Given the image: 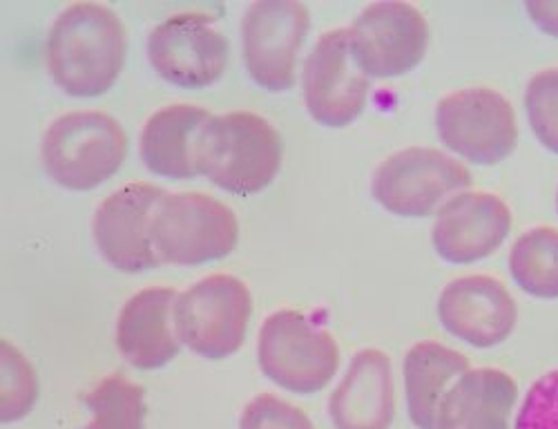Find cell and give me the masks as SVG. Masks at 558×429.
Segmentation results:
<instances>
[{"label":"cell","instance_id":"cell-1","mask_svg":"<svg viewBox=\"0 0 558 429\" xmlns=\"http://www.w3.org/2000/svg\"><path fill=\"white\" fill-rule=\"evenodd\" d=\"M128 52L125 27L104 3L65 8L48 34V70L70 97H99L119 79Z\"/></svg>","mask_w":558,"mask_h":429},{"label":"cell","instance_id":"cell-15","mask_svg":"<svg viewBox=\"0 0 558 429\" xmlns=\"http://www.w3.org/2000/svg\"><path fill=\"white\" fill-rule=\"evenodd\" d=\"M511 224L514 217L498 195L462 190L436 213L432 245L449 264H474L505 245Z\"/></svg>","mask_w":558,"mask_h":429},{"label":"cell","instance_id":"cell-24","mask_svg":"<svg viewBox=\"0 0 558 429\" xmlns=\"http://www.w3.org/2000/svg\"><path fill=\"white\" fill-rule=\"evenodd\" d=\"M525 110L541 146L558 155V68L532 76L525 90Z\"/></svg>","mask_w":558,"mask_h":429},{"label":"cell","instance_id":"cell-6","mask_svg":"<svg viewBox=\"0 0 558 429\" xmlns=\"http://www.w3.org/2000/svg\"><path fill=\"white\" fill-rule=\"evenodd\" d=\"M253 296L244 279L213 273L179 294L174 326L179 341L206 360L238 354L246 341Z\"/></svg>","mask_w":558,"mask_h":429},{"label":"cell","instance_id":"cell-19","mask_svg":"<svg viewBox=\"0 0 558 429\" xmlns=\"http://www.w3.org/2000/svg\"><path fill=\"white\" fill-rule=\"evenodd\" d=\"M210 117L197 104H170L153 112L138 136V153L148 170L177 181L197 177L195 139Z\"/></svg>","mask_w":558,"mask_h":429},{"label":"cell","instance_id":"cell-8","mask_svg":"<svg viewBox=\"0 0 558 429\" xmlns=\"http://www.w3.org/2000/svg\"><path fill=\"white\" fill-rule=\"evenodd\" d=\"M472 172L438 148L411 146L389 155L374 172V200L398 217H429L451 195L472 188Z\"/></svg>","mask_w":558,"mask_h":429},{"label":"cell","instance_id":"cell-17","mask_svg":"<svg viewBox=\"0 0 558 429\" xmlns=\"http://www.w3.org/2000/svg\"><path fill=\"white\" fill-rule=\"evenodd\" d=\"M336 429H389L396 418V385L391 356L362 349L329 398Z\"/></svg>","mask_w":558,"mask_h":429},{"label":"cell","instance_id":"cell-21","mask_svg":"<svg viewBox=\"0 0 558 429\" xmlns=\"http://www.w3.org/2000/svg\"><path fill=\"white\" fill-rule=\"evenodd\" d=\"M509 273L532 298L558 300V230L536 226L523 233L509 251Z\"/></svg>","mask_w":558,"mask_h":429},{"label":"cell","instance_id":"cell-3","mask_svg":"<svg viewBox=\"0 0 558 429\" xmlns=\"http://www.w3.org/2000/svg\"><path fill=\"white\" fill-rule=\"evenodd\" d=\"M123 126L101 110H72L54 119L40 141V162L57 183L92 190L108 181L125 162Z\"/></svg>","mask_w":558,"mask_h":429},{"label":"cell","instance_id":"cell-2","mask_svg":"<svg viewBox=\"0 0 558 429\" xmlns=\"http://www.w3.org/2000/svg\"><path fill=\"white\" fill-rule=\"evenodd\" d=\"M284 141L262 115L235 110L210 117L195 139V164L232 195H255L268 188L282 168Z\"/></svg>","mask_w":558,"mask_h":429},{"label":"cell","instance_id":"cell-5","mask_svg":"<svg viewBox=\"0 0 558 429\" xmlns=\"http://www.w3.org/2000/svg\"><path fill=\"white\" fill-rule=\"evenodd\" d=\"M150 237L161 264L197 266L235 251L240 222L208 193H168L153 215Z\"/></svg>","mask_w":558,"mask_h":429},{"label":"cell","instance_id":"cell-11","mask_svg":"<svg viewBox=\"0 0 558 429\" xmlns=\"http://www.w3.org/2000/svg\"><path fill=\"white\" fill-rule=\"evenodd\" d=\"M228 55L226 34L202 12L172 14L148 36V59L155 72L185 90L213 85L226 72Z\"/></svg>","mask_w":558,"mask_h":429},{"label":"cell","instance_id":"cell-27","mask_svg":"<svg viewBox=\"0 0 558 429\" xmlns=\"http://www.w3.org/2000/svg\"><path fill=\"white\" fill-rule=\"evenodd\" d=\"M527 12L536 27L545 34L558 38V0H541V3H527Z\"/></svg>","mask_w":558,"mask_h":429},{"label":"cell","instance_id":"cell-18","mask_svg":"<svg viewBox=\"0 0 558 429\" xmlns=\"http://www.w3.org/2000/svg\"><path fill=\"white\" fill-rule=\"evenodd\" d=\"M517 401L519 385L507 371L470 369L442 396L438 429H509Z\"/></svg>","mask_w":558,"mask_h":429},{"label":"cell","instance_id":"cell-16","mask_svg":"<svg viewBox=\"0 0 558 429\" xmlns=\"http://www.w3.org/2000/svg\"><path fill=\"white\" fill-rule=\"evenodd\" d=\"M177 298L172 286H148L121 307L117 347L132 367L150 371L177 358L181 349L174 326Z\"/></svg>","mask_w":558,"mask_h":429},{"label":"cell","instance_id":"cell-23","mask_svg":"<svg viewBox=\"0 0 558 429\" xmlns=\"http://www.w3.org/2000/svg\"><path fill=\"white\" fill-rule=\"evenodd\" d=\"M0 365H3V398H0V420L14 422L29 414L38 396V380L27 358L10 343L0 341Z\"/></svg>","mask_w":558,"mask_h":429},{"label":"cell","instance_id":"cell-26","mask_svg":"<svg viewBox=\"0 0 558 429\" xmlns=\"http://www.w3.org/2000/svg\"><path fill=\"white\" fill-rule=\"evenodd\" d=\"M514 429H558V369L543 373L527 390Z\"/></svg>","mask_w":558,"mask_h":429},{"label":"cell","instance_id":"cell-4","mask_svg":"<svg viewBox=\"0 0 558 429\" xmlns=\"http://www.w3.org/2000/svg\"><path fill=\"white\" fill-rule=\"evenodd\" d=\"M259 369L291 394L311 396L331 383L340 367V347L327 326L298 309L270 313L257 341Z\"/></svg>","mask_w":558,"mask_h":429},{"label":"cell","instance_id":"cell-22","mask_svg":"<svg viewBox=\"0 0 558 429\" xmlns=\"http://www.w3.org/2000/svg\"><path fill=\"white\" fill-rule=\"evenodd\" d=\"M81 401L89 412L85 429H146V392L119 371L101 378Z\"/></svg>","mask_w":558,"mask_h":429},{"label":"cell","instance_id":"cell-7","mask_svg":"<svg viewBox=\"0 0 558 429\" xmlns=\"http://www.w3.org/2000/svg\"><path fill=\"white\" fill-rule=\"evenodd\" d=\"M445 146L478 166H496L517 151L519 123L511 102L494 87L474 85L447 94L436 106Z\"/></svg>","mask_w":558,"mask_h":429},{"label":"cell","instance_id":"cell-9","mask_svg":"<svg viewBox=\"0 0 558 429\" xmlns=\"http://www.w3.org/2000/svg\"><path fill=\"white\" fill-rule=\"evenodd\" d=\"M349 34L353 61L368 79L404 76L421 65L429 45L425 14L402 0L366 5Z\"/></svg>","mask_w":558,"mask_h":429},{"label":"cell","instance_id":"cell-14","mask_svg":"<svg viewBox=\"0 0 558 429\" xmlns=\"http://www.w3.org/2000/svg\"><path fill=\"white\" fill-rule=\"evenodd\" d=\"M438 318L453 338L476 349H492L517 329L519 305L498 277L462 275L442 289Z\"/></svg>","mask_w":558,"mask_h":429},{"label":"cell","instance_id":"cell-25","mask_svg":"<svg viewBox=\"0 0 558 429\" xmlns=\"http://www.w3.org/2000/svg\"><path fill=\"white\" fill-rule=\"evenodd\" d=\"M240 429H315L311 418L295 405L272 394L255 396L240 416Z\"/></svg>","mask_w":558,"mask_h":429},{"label":"cell","instance_id":"cell-13","mask_svg":"<svg viewBox=\"0 0 558 429\" xmlns=\"http://www.w3.org/2000/svg\"><path fill=\"white\" fill-rule=\"evenodd\" d=\"M166 195L155 183L132 181L97 206L92 233L110 266L121 273H144L161 264L153 247L150 222Z\"/></svg>","mask_w":558,"mask_h":429},{"label":"cell","instance_id":"cell-12","mask_svg":"<svg viewBox=\"0 0 558 429\" xmlns=\"http://www.w3.org/2000/svg\"><path fill=\"white\" fill-rule=\"evenodd\" d=\"M368 76L355 65L351 34L344 27L324 32L304 63V104L327 128L351 126L368 99Z\"/></svg>","mask_w":558,"mask_h":429},{"label":"cell","instance_id":"cell-28","mask_svg":"<svg viewBox=\"0 0 558 429\" xmlns=\"http://www.w3.org/2000/svg\"><path fill=\"white\" fill-rule=\"evenodd\" d=\"M556 211H558V193H556Z\"/></svg>","mask_w":558,"mask_h":429},{"label":"cell","instance_id":"cell-20","mask_svg":"<svg viewBox=\"0 0 558 429\" xmlns=\"http://www.w3.org/2000/svg\"><path fill=\"white\" fill-rule=\"evenodd\" d=\"M470 358L434 341L415 343L404 356V394L415 429H438L440 401L447 385L470 371Z\"/></svg>","mask_w":558,"mask_h":429},{"label":"cell","instance_id":"cell-10","mask_svg":"<svg viewBox=\"0 0 558 429\" xmlns=\"http://www.w3.org/2000/svg\"><path fill=\"white\" fill-rule=\"evenodd\" d=\"M308 29L311 12L300 0L253 3L242 23L244 61L251 79L270 92L291 90Z\"/></svg>","mask_w":558,"mask_h":429}]
</instances>
